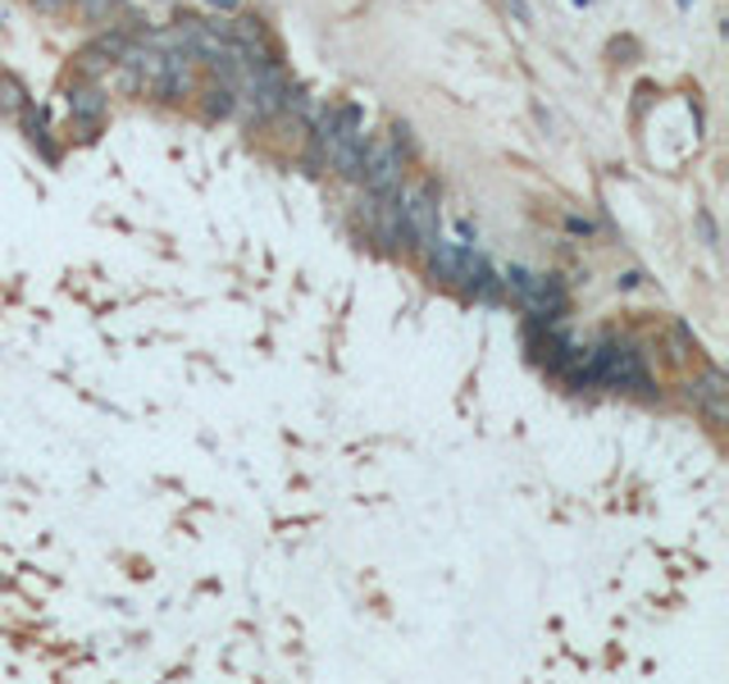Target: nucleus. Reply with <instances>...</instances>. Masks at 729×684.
<instances>
[{
	"label": "nucleus",
	"instance_id": "7ed1b4c3",
	"mask_svg": "<svg viewBox=\"0 0 729 684\" xmlns=\"http://www.w3.org/2000/svg\"><path fill=\"white\" fill-rule=\"evenodd\" d=\"M511 292L524 301V307L533 311H543V315H556L565 307V297H561V283L556 279H543V274H529V270H511L507 274Z\"/></svg>",
	"mask_w": 729,
	"mask_h": 684
},
{
	"label": "nucleus",
	"instance_id": "0eeeda50",
	"mask_svg": "<svg viewBox=\"0 0 729 684\" xmlns=\"http://www.w3.org/2000/svg\"><path fill=\"white\" fill-rule=\"evenodd\" d=\"M73 6H79L87 19H110V10L119 6V0H73Z\"/></svg>",
	"mask_w": 729,
	"mask_h": 684
},
{
	"label": "nucleus",
	"instance_id": "39448f33",
	"mask_svg": "<svg viewBox=\"0 0 729 684\" xmlns=\"http://www.w3.org/2000/svg\"><path fill=\"white\" fill-rule=\"evenodd\" d=\"M69 110H73V120L101 124V114H105V96H101V87H73V92H69Z\"/></svg>",
	"mask_w": 729,
	"mask_h": 684
},
{
	"label": "nucleus",
	"instance_id": "9d476101",
	"mask_svg": "<svg viewBox=\"0 0 729 684\" xmlns=\"http://www.w3.org/2000/svg\"><path fill=\"white\" fill-rule=\"evenodd\" d=\"M210 6H215V10H233V6H238V0H210Z\"/></svg>",
	"mask_w": 729,
	"mask_h": 684
},
{
	"label": "nucleus",
	"instance_id": "9b49d317",
	"mask_svg": "<svg viewBox=\"0 0 729 684\" xmlns=\"http://www.w3.org/2000/svg\"><path fill=\"white\" fill-rule=\"evenodd\" d=\"M688 6H694V0H679V10H688Z\"/></svg>",
	"mask_w": 729,
	"mask_h": 684
},
{
	"label": "nucleus",
	"instance_id": "f8f14e48",
	"mask_svg": "<svg viewBox=\"0 0 729 684\" xmlns=\"http://www.w3.org/2000/svg\"><path fill=\"white\" fill-rule=\"evenodd\" d=\"M150 6H156V0H150Z\"/></svg>",
	"mask_w": 729,
	"mask_h": 684
},
{
	"label": "nucleus",
	"instance_id": "423d86ee",
	"mask_svg": "<svg viewBox=\"0 0 729 684\" xmlns=\"http://www.w3.org/2000/svg\"><path fill=\"white\" fill-rule=\"evenodd\" d=\"M23 105H28L23 87H19L14 79H6V73H0V110H6V114H23Z\"/></svg>",
	"mask_w": 729,
	"mask_h": 684
},
{
	"label": "nucleus",
	"instance_id": "f257e3e1",
	"mask_svg": "<svg viewBox=\"0 0 729 684\" xmlns=\"http://www.w3.org/2000/svg\"><path fill=\"white\" fill-rule=\"evenodd\" d=\"M397 206H402V224H406V238H410V247L429 251V247L442 238L434 187H429V183H415V187H406V193H397Z\"/></svg>",
	"mask_w": 729,
	"mask_h": 684
},
{
	"label": "nucleus",
	"instance_id": "f03ea898",
	"mask_svg": "<svg viewBox=\"0 0 729 684\" xmlns=\"http://www.w3.org/2000/svg\"><path fill=\"white\" fill-rule=\"evenodd\" d=\"M361 183L369 187L374 197H393L402 193V151L393 137H378L365 146V156H361Z\"/></svg>",
	"mask_w": 729,
	"mask_h": 684
},
{
	"label": "nucleus",
	"instance_id": "20e7f679",
	"mask_svg": "<svg viewBox=\"0 0 729 684\" xmlns=\"http://www.w3.org/2000/svg\"><path fill=\"white\" fill-rule=\"evenodd\" d=\"M688 397H694V406L707 415L711 425H725L729 421V379L725 370H707L694 388H688Z\"/></svg>",
	"mask_w": 729,
	"mask_h": 684
},
{
	"label": "nucleus",
	"instance_id": "6e6552de",
	"mask_svg": "<svg viewBox=\"0 0 729 684\" xmlns=\"http://www.w3.org/2000/svg\"><path fill=\"white\" fill-rule=\"evenodd\" d=\"M32 6L42 10V14H60V10H64V0H32Z\"/></svg>",
	"mask_w": 729,
	"mask_h": 684
},
{
	"label": "nucleus",
	"instance_id": "1a4fd4ad",
	"mask_svg": "<svg viewBox=\"0 0 729 684\" xmlns=\"http://www.w3.org/2000/svg\"><path fill=\"white\" fill-rule=\"evenodd\" d=\"M507 10H511L520 23H529V6H524V0H507Z\"/></svg>",
	"mask_w": 729,
	"mask_h": 684
}]
</instances>
